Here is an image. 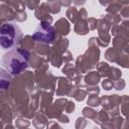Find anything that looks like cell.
I'll list each match as a JSON object with an SVG mask.
<instances>
[{
	"label": "cell",
	"instance_id": "cell-2",
	"mask_svg": "<svg viewBox=\"0 0 129 129\" xmlns=\"http://www.w3.org/2000/svg\"><path fill=\"white\" fill-rule=\"evenodd\" d=\"M21 30L20 28L11 22L2 24L0 29V44L4 49L15 48L21 40Z\"/></svg>",
	"mask_w": 129,
	"mask_h": 129
},
{
	"label": "cell",
	"instance_id": "cell-1",
	"mask_svg": "<svg viewBox=\"0 0 129 129\" xmlns=\"http://www.w3.org/2000/svg\"><path fill=\"white\" fill-rule=\"evenodd\" d=\"M29 52L21 48H12L2 56L3 68L12 75H18L27 67Z\"/></svg>",
	"mask_w": 129,
	"mask_h": 129
},
{
	"label": "cell",
	"instance_id": "cell-3",
	"mask_svg": "<svg viewBox=\"0 0 129 129\" xmlns=\"http://www.w3.org/2000/svg\"><path fill=\"white\" fill-rule=\"evenodd\" d=\"M55 36V31L52 25L46 21H41L37 24L32 34V37L39 42L49 43L52 42Z\"/></svg>",
	"mask_w": 129,
	"mask_h": 129
}]
</instances>
